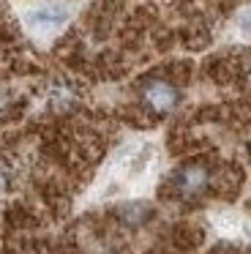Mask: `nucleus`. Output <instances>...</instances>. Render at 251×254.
Here are the masks:
<instances>
[{
	"label": "nucleus",
	"instance_id": "nucleus-1",
	"mask_svg": "<svg viewBox=\"0 0 251 254\" xmlns=\"http://www.w3.org/2000/svg\"><path fill=\"white\" fill-rule=\"evenodd\" d=\"M139 101L145 104L147 112L164 118L169 112H175V107L180 104V90L172 79L167 77H150L142 82L139 88Z\"/></svg>",
	"mask_w": 251,
	"mask_h": 254
},
{
	"label": "nucleus",
	"instance_id": "nucleus-2",
	"mask_svg": "<svg viewBox=\"0 0 251 254\" xmlns=\"http://www.w3.org/2000/svg\"><path fill=\"white\" fill-rule=\"evenodd\" d=\"M210 186V170H207L205 164H199V161H191V164H183L175 170L172 175V189L178 197H196V194H202L205 189Z\"/></svg>",
	"mask_w": 251,
	"mask_h": 254
},
{
	"label": "nucleus",
	"instance_id": "nucleus-3",
	"mask_svg": "<svg viewBox=\"0 0 251 254\" xmlns=\"http://www.w3.org/2000/svg\"><path fill=\"white\" fill-rule=\"evenodd\" d=\"M65 8L60 6H47V8H38V11H33L30 17H27V22H30V28L36 30H55L60 28V25L65 22Z\"/></svg>",
	"mask_w": 251,
	"mask_h": 254
},
{
	"label": "nucleus",
	"instance_id": "nucleus-4",
	"mask_svg": "<svg viewBox=\"0 0 251 254\" xmlns=\"http://www.w3.org/2000/svg\"><path fill=\"white\" fill-rule=\"evenodd\" d=\"M120 216H123L126 221H131V224H136V221L147 219V208L139 205V202H134V205H126V208L120 210Z\"/></svg>",
	"mask_w": 251,
	"mask_h": 254
},
{
	"label": "nucleus",
	"instance_id": "nucleus-5",
	"mask_svg": "<svg viewBox=\"0 0 251 254\" xmlns=\"http://www.w3.org/2000/svg\"><path fill=\"white\" fill-rule=\"evenodd\" d=\"M240 28H243L246 33H251V8L243 14V17H240Z\"/></svg>",
	"mask_w": 251,
	"mask_h": 254
},
{
	"label": "nucleus",
	"instance_id": "nucleus-6",
	"mask_svg": "<svg viewBox=\"0 0 251 254\" xmlns=\"http://www.w3.org/2000/svg\"><path fill=\"white\" fill-rule=\"evenodd\" d=\"M3 189H8V170L0 164V191H3Z\"/></svg>",
	"mask_w": 251,
	"mask_h": 254
}]
</instances>
